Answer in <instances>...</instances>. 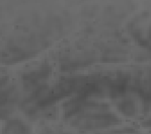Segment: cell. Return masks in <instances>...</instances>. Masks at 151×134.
Listing matches in <instances>:
<instances>
[{
  "mask_svg": "<svg viewBox=\"0 0 151 134\" xmlns=\"http://www.w3.org/2000/svg\"><path fill=\"white\" fill-rule=\"evenodd\" d=\"M119 109L121 112H123L125 115H132L134 113L135 107H134V105L130 101H125L120 104Z\"/></svg>",
  "mask_w": 151,
  "mask_h": 134,
  "instance_id": "obj_1",
  "label": "cell"
}]
</instances>
